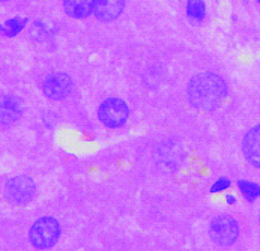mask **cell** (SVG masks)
I'll list each match as a JSON object with an SVG mask.
<instances>
[{
  "instance_id": "52a82bcc",
  "label": "cell",
  "mask_w": 260,
  "mask_h": 251,
  "mask_svg": "<svg viewBox=\"0 0 260 251\" xmlns=\"http://www.w3.org/2000/svg\"><path fill=\"white\" fill-rule=\"evenodd\" d=\"M242 153L256 169H260V125L253 127L242 140Z\"/></svg>"
},
{
  "instance_id": "5bb4252c",
  "label": "cell",
  "mask_w": 260,
  "mask_h": 251,
  "mask_svg": "<svg viewBox=\"0 0 260 251\" xmlns=\"http://www.w3.org/2000/svg\"><path fill=\"white\" fill-rule=\"evenodd\" d=\"M230 186H232V182H230V180L227 179V178H220V179L215 180V182L211 185V193H212V194H218V193L227 191Z\"/></svg>"
},
{
  "instance_id": "7a4b0ae2",
  "label": "cell",
  "mask_w": 260,
  "mask_h": 251,
  "mask_svg": "<svg viewBox=\"0 0 260 251\" xmlns=\"http://www.w3.org/2000/svg\"><path fill=\"white\" fill-rule=\"evenodd\" d=\"M60 236V224L57 219L45 216L38 219L30 229V242L39 250L53 247Z\"/></svg>"
},
{
  "instance_id": "ba28073f",
  "label": "cell",
  "mask_w": 260,
  "mask_h": 251,
  "mask_svg": "<svg viewBox=\"0 0 260 251\" xmlns=\"http://www.w3.org/2000/svg\"><path fill=\"white\" fill-rule=\"evenodd\" d=\"M125 6V0H95V17L100 21H113L116 20Z\"/></svg>"
},
{
  "instance_id": "3957f363",
  "label": "cell",
  "mask_w": 260,
  "mask_h": 251,
  "mask_svg": "<svg viewBox=\"0 0 260 251\" xmlns=\"http://www.w3.org/2000/svg\"><path fill=\"white\" fill-rule=\"evenodd\" d=\"M211 239L221 247L233 245L239 236V224L230 215H220L212 219L209 226Z\"/></svg>"
},
{
  "instance_id": "4fadbf2b",
  "label": "cell",
  "mask_w": 260,
  "mask_h": 251,
  "mask_svg": "<svg viewBox=\"0 0 260 251\" xmlns=\"http://www.w3.org/2000/svg\"><path fill=\"white\" fill-rule=\"evenodd\" d=\"M27 20L26 18H11L5 24H0V35L5 36H15L18 35L24 27H26Z\"/></svg>"
},
{
  "instance_id": "e0dca14e",
  "label": "cell",
  "mask_w": 260,
  "mask_h": 251,
  "mask_svg": "<svg viewBox=\"0 0 260 251\" xmlns=\"http://www.w3.org/2000/svg\"><path fill=\"white\" fill-rule=\"evenodd\" d=\"M0 2H5V0H0Z\"/></svg>"
},
{
  "instance_id": "6da1fadb",
  "label": "cell",
  "mask_w": 260,
  "mask_h": 251,
  "mask_svg": "<svg viewBox=\"0 0 260 251\" xmlns=\"http://www.w3.org/2000/svg\"><path fill=\"white\" fill-rule=\"evenodd\" d=\"M229 93L224 80L212 72L197 74L189 80L188 84V100L192 107L205 111H211L220 107Z\"/></svg>"
},
{
  "instance_id": "30bf717a",
  "label": "cell",
  "mask_w": 260,
  "mask_h": 251,
  "mask_svg": "<svg viewBox=\"0 0 260 251\" xmlns=\"http://www.w3.org/2000/svg\"><path fill=\"white\" fill-rule=\"evenodd\" d=\"M65 12L73 18H86L93 12L95 0H65Z\"/></svg>"
},
{
  "instance_id": "5b68a950",
  "label": "cell",
  "mask_w": 260,
  "mask_h": 251,
  "mask_svg": "<svg viewBox=\"0 0 260 251\" xmlns=\"http://www.w3.org/2000/svg\"><path fill=\"white\" fill-rule=\"evenodd\" d=\"M37 186L29 176H15L6 183V197L15 205H26L35 196Z\"/></svg>"
},
{
  "instance_id": "9c48e42d",
  "label": "cell",
  "mask_w": 260,
  "mask_h": 251,
  "mask_svg": "<svg viewBox=\"0 0 260 251\" xmlns=\"http://www.w3.org/2000/svg\"><path fill=\"white\" fill-rule=\"evenodd\" d=\"M21 101L17 97L6 95L0 98V123L11 125L21 116Z\"/></svg>"
},
{
  "instance_id": "277c9868",
  "label": "cell",
  "mask_w": 260,
  "mask_h": 251,
  "mask_svg": "<svg viewBox=\"0 0 260 251\" xmlns=\"http://www.w3.org/2000/svg\"><path fill=\"white\" fill-rule=\"evenodd\" d=\"M129 116L128 106L125 101L119 98H109L106 100L98 110V117L101 123L107 128H119L122 127Z\"/></svg>"
},
{
  "instance_id": "2e32d148",
  "label": "cell",
  "mask_w": 260,
  "mask_h": 251,
  "mask_svg": "<svg viewBox=\"0 0 260 251\" xmlns=\"http://www.w3.org/2000/svg\"><path fill=\"white\" fill-rule=\"evenodd\" d=\"M256 2H257V3H259V5H260V0H256Z\"/></svg>"
},
{
  "instance_id": "7c38bea8",
  "label": "cell",
  "mask_w": 260,
  "mask_h": 251,
  "mask_svg": "<svg viewBox=\"0 0 260 251\" xmlns=\"http://www.w3.org/2000/svg\"><path fill=\"white\" fill-rule=\"evenodd\" d=\"M186 15L191 20L203 21L206 17V3L203 0H186Z\"/></svg>"
},
{
  "instance_id": "8992f818",
  "label": "cell",
  "mask_w": 260,
  "mask_h": 251,
  "mask_svg": "<svg viewBox=\"0 0 260 251\" xmlns=\"http://www.w3.org/2000/svg\"><path fill=\"white\" fill-rule=\"evenodd\" d=\"M42 90H44V95L48 97L50 100H56V101L63 100L73 90V80L70 75L62 74V72L53 74L45 78L42 84Z\"/></svg>"
},
{
  "instance_id": "8fae6325",
  "label": "cell",
  "mask_w": 260,
  "mask_h": 251,
  "mask_svg": "<svg viewBox=\"0 0 260 251\" xmlns=\"http://www.w3.org/2000/svg\"><path fill=\"white\" fill-rule=\"evenodd\" d=\"M238 190H239V193L242 194V197L247 200V202H250V203H253V202H256L257 199L260 197V185L259 183H256V182H251V180H245V179H241L238 180Z\"/></svg>"
},
{
  "instance_id": "9a60e30c",
  "label": "cell",
  "mask_w": 260,
  "mask_h": 251,
  "mask_svg": "<svg viewBox=\"0 0 260 251\" xmlns=\"http://www.w3.org/2000/svg\"><path fill=\"white\" fill-rule=\"evenodd\" d=\"M236 202H238V199H236V196L235 194H225V203L227 205H236Z\"/></svg>"
}]
</instances>
